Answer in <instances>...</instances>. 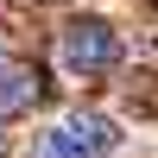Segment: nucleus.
<instances>
[{
    "label": "nucleus",
    "mask_w": 158,
    "mask_h": 158,
    "mask_svg": "<svg viewBox=\"0 0 158 158\" xmlns=\"http://www.w3.org/2000/svg\"><path fill=\"white\" fill-rule=\"evenodd\" d=\"M114 146H120V127L108 114H63L38 133L32 158H108Z\"/></svg>",
    "instance_id": "1"
},
{
    "label": "nucleus",
    "mask_w": 158,
    "mask_h": 158,
    "mask_svg": "<svg viewBox=\"0 0 158 158\" xmlns=\"http://www.w3.org/2000/svg\"><path fill=\"white\" fill-rule=\"evenodd\" d=\"M57 57L70 63L76 76H108L114 63L127 57V44H120V32H114L108 19H70L63 38H57Z\"/></svg>",
    "instance_id": "2"
},
{
    "label": "nucleus",
    "mask_w": 158,
    "mask_h": 158,
    "mask_svg": "<svg viewBox=\"0 0 158 158\" xmlns=\"http://www.w3.org/2000/svg\"><path fill=\"white\" fill-rule=\"evenodd\" d=\"M38 95V76L19 70V63H0V120H13V114H25Z\"/></svg>",
    "instance_id": "3"
},
{
    "label": "nucleus",
    "mask_w": 158,
    "mask_h": 158,
    "mask_svg": "<svg viewBox=\"0 0 158 158\" xmlns=\"http://www.w3.org/2000/svg\"><path fill=\"white\" fill-rule=\"evenodd\" d=\"M0 63H6V51H0Z\"/></svg>",
    "instance_id": "4"
}]
</instances>
